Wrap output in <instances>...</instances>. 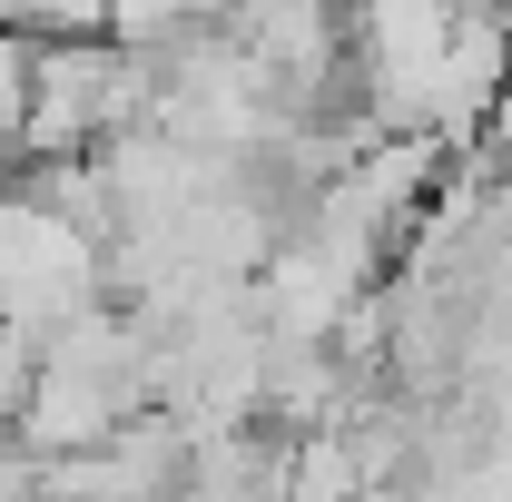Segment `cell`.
<instances>
[{
	"instance_id": "1",
	"label": "cell",
	"mask_w": 512,
	"mask_h": 502,
	"mask_svg": "<svg viewBox=\"0 0 512 502\" xmlns=\"http://www.w3.org/2000/svg\"><path fill=\"white\" fill-rule=\"evenodd\" d=\"M99 296H109V237L60 217L30 178L0 188V315L30 325V335H60L69 315H89Z\"/></svg>"
},
{
	"instance_id": "2",
	"label": "cell",
	"mask_w": 512,
	"mask_h": 502,
	"mask_svg": "<svg viewBox=\"0 0 512 502\" xmlns=\"http://www.w3.org/2000/svg\"><path fill=\"white\" fill-rule=\"evenodd\" d=\"M0 502H50V463L20 434H0Z\"/></svg>"
}]
</instances>
